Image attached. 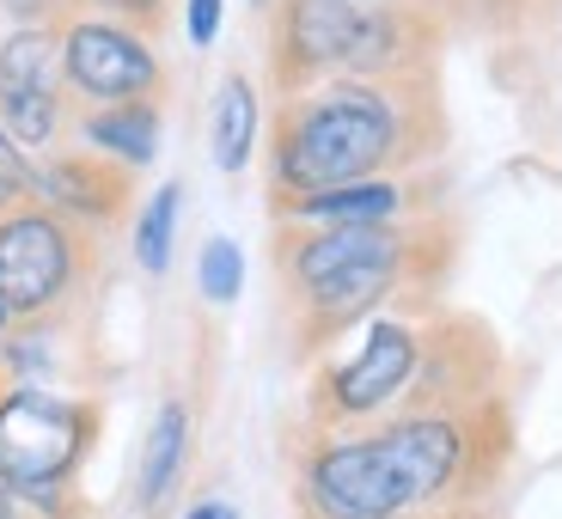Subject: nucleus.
<instances>
[{"instance_id": "0eeeda50", "label": "nucleus", "mask_w": 562, "mask_h": 519, "mask_svg": "<svg viewBox=\"0 0 562 519\" xmlns=\"http://www.w3.org/2000/svg\"><path fill=\"white\" fill-rule=\"evenodd\" d=\"M86 269V226L61 221L56 208H13L0 214V306L7 318L37 324L74 294Z\"/></svg>"}, {"instance_id": "ddd939ff", "label": "nucleus", "mask_w": 562, "mask_h": 519, "mask_svg": "<svg viewBox=\"0 0 562 519\" xmlns=\"http://www.w3.org/2000/svg\"><path fill=\"white\" fill-rule=\"evenodd\" d=\"M183 452H190V409L178 404V397H166L154 416V428H147V447H140V507L154 514V507H166V495L178 489V471H183Z\"/></svg>"}, {"instance_id": "a211bd4d", "label": "nucleus", "mask_w": 562, "mask_h": 519, "mask_svg": "<svg viewBox=\"0 0 562 519\" xmlns=\"http://www.w3.org/2000/svg\"><path fill=\"white\" fill-rule=\"evenodd\" d=\"M86 7H111V13H116V25L147 31V37H154V31L166 25V0H86Z\"/></svg>"}, {"instance_id": "423d86ee", "label": "nucleus", "mask_w": 562, "mask_h": 519, "mask_svg": "<svg viewBox=\"0 0 562 519\" xmlns=\"http://www.w3.org/2000/svg\"><path fill=\"white\" fill-rule=\"evenodd\" d=\"M422 354H428V330H422V324L380 318L349 361L318 373L312 404H306L312 435H349V428H367V421L392 416V404L416 385Z\"/></svg>"}, {"instance_id": "dca6fc26", "label": "nucleus", "mask_w": 562, "mask_h": 519, "mask_svg": "<svg viewBox=\"0 0 562 519\" xmlns=\"http://www.w3.org/2000/svg\"><path fill=\"white\" fill-rule=\"evenodd\" d=\"M196 281H202V300L233 306L239 287H245V251L233 239H209L202 245V263H196Z\"/></svg>"}, {"instance_id": "f3484780", "label": "nucleus", "mask_w": 562, "mask_h": 519, "mask_svg": "<svg viewBox=\"0 0 562 519\" xmlns=\"http://www.w3.org/2000/svg\"><path fill=\"white\" fill-rule=\"evenodd\" d=\"M31 202H37V166H31L25 147L0 128V214L31 208Z\"/></svg>"}, {"instance_id": "f257e3e1", "label": "nucleus", "mask_w": 562, "mask_h": 519, "mask_svg": "<svg viewBox=\"0 0 562 519\" xmlns=\"http://www.w3.org/2000/svg\"><path fill=\"white\" fill-rule=\"evenodd\" d=\"M440 140L435 86L416 80H330L318 92L281 99L269 135L276 196H312L342 183H373L392 166H416Z\"/></svg>"}, {"instance_id": "7ed1b4c3", "label": "nucleus", "mask_w": 562, "mask_h": 519, "mask_svg": "<svg viewBox=\"0 0 562 519\" xmlns=\"http://www.w3.org/2000/svg\"><path fill=\"white\" fill-rule=\"evenodd\" d=\"M435 25L416 7L355 0H281L276 7V86L300 99L318 80H416L428 74Z\"/></svg>"}, {"instance_id": "f03ea898", "label": "nucleus", "mask_w": 562, "mask_h": 519, "mask_svg": "<svg viewBox=\"0 0 562 519\" xmlns=\"http://www.w3.org/2000/svg\"><path fill=\"white\" fill-rule=\"evenodd\" d=\"M440 263L447 251L435 245V226H276V269L294 300V337L312 354Z\"/></svg>"}, {"instance_id": "b1692460", "label": "nucleus", "mask_w": 562, "mask_h": 519, "mask_svg": "<svg viewBox=\"0 0 562 519\" xmlns=\"http://www.w3.org/2000/svg\"><path fill=\"white\" fill-rule=\"evenodd\" d=\"M428 519H471V507H452V514H428Z\"/></svg>"}, {"instance_id": "6ab92c4d", "label": "nucleus", "mask_w": 562, "mask_h": 519, "mask_svg": "<svg viewBox=\"0 0 562 519\" xmlns=\"http://www.w3.org/2000/svg\"><path fill=\"white\" fill-rule=\"evenodd\" d=\"M221 13H226V0H190V7H183V25H190V43H196V49H209V43L221 37Z\"/></svg>"}, {"instance_id": "f8f14e48", "label": "nucleus", "mask_w": 562, "mask_h": 519, "mask_svg": "<svg viewBox=\"0 0 562 519\" xmlns=\"http://www.w3.org/2000/svg\"><path fill=\"white\" fill-rule=\"evenodd\" d=\"M80 135L99 147L104 159L116 166H154L159 154V104L154 99H135V104H99V111L80 116Z\"/></svg>"}, {"instance_id": "4468645a", "label": "nucleus", "mask_w": 562, "mask_h": 519, "mask_svg": "<svg viewBox=\"0 0 562 519\" xmlns=\"http://www.w3.org/2000/svg\"><path fill=\"white\" fill-rule=\"evenodd\" d=\"M257 123H263L257 86L245 80V74H226L221 92H214V159H221V171H245V166H251Z\"/></svg>"}, {"instance_id": "6e6552de", "label": "nucleus", "mask_w": 562, "mask_h": 519, "mask_svg": "<svg viewBox=\"0 0 562 519\" xmlns=\"http://www.w3.org/2000/svg\"><path fill=\"white\" fill-rule=\"evenodd\" d=\"M61 74L80 99L99 104L159 99V86H166V61L154 56V43L116 19H74L61 31Z\"/></svg>"}, {"instance_id": "39448f33", "label": "nucleus", "mask_w": 562, "mask_h": 519, "mask_svg": "<svg viewBox=\"0 0 562 519\" xmlns=\"http://www.w3.org/2000/svg\"><path fill=\"white\" fill-rule=\"evenodd\" d=\"M294 495L306 519H422L380 428L312 435L294 464Z\"/></svg>"}, {"instance_id": "393cba45", "label": "nucleus", "mask_w": 562, "mask_h": 519, "mask_svg": "<svg viewBox=\"0 0 562 519\" xmlns=\"http://www.w3.org/2000/svg\"><path fill=\"white\" fill-rule=\"evenodd\" d=\"M355 7H373V0H355Z\"/></svg>"}, {"instance_id": "20e7f679", "label": "nucleus", "mask_w": 562, "mask_h": 519, "mask_svg": "<svg viewBox=\"0 0 562 519\" xmlns=\"http://www.w3.org/2000/svg\"><path fill=\"white\" fill-rule=\"evenodd\" d=\"M99 428L104 409L92 397H61L25 380L0 385V483L31 514L68 519V495L86 452L99 447Z\"/></svg>"}, {"instance_id": "9d476101", "label": "nucleus", "mask_w": 562, "mask_h": 519, "mask_svg": "<svg viewBox=\"0 0 562 519\" xmlns=\"http://www.w3.org/2000/svg\"><path fill=\"white\" fill-rule=\"evenodd\" d=\"M128 196H135L128 166H116V159H104V154H56L37 171V202L56 208L61 221H74V226L123 221Z\"/></svg>"}, {"instance_id": "5701e85b", "label": "nucleus", "mask_w": 562, "mask_h": 519, "mask_svg": "<svg viewBox=\"0 0 562 519\" xmlns=\"http://www.w3.org/2000/svg\"><path fill=\"white\" fill-rule=\"evenodd\" d=\"M7 324L13 318H7V306H0V361H7Z\"/></svg>"}, {"instance_id": "2eb2a0df", "label": "nucleus", "mask_w": 562, "mask_h": 519, "mask_svg": "<svg viewBox=\"0 0 562 519\" xmlns=\"http://www.w3.org/2000/svg\"><path fill=\"white\" fill-rule=\"evenodd\" d=\"M178 202H183V183H166L147 196L140 208V226H135V263L147 275H166L171 269V233H178Z\"/></svg>"}, {"instance_id": "4be33fe9", "label": "nucleus", "mask_w": 562, "mask_h": 519, "mask_svg": "<svg viewBox=\"0 0 562 519\" xmlns=\"http://www.w3.org/2000/svg\"><path fill=\"white\" fill-rule=\"evenodd\" d=\"M0 519H25V507H19V495L0 483Z\"/></svg>"}, {"instance_id": "9b49d317", "label": "nucleus", "mask_w": 562, "mask_h": 519, "mask_svg": "<svg viewBox=\"0 0 562 519\" xmlns=\"http://www.w3.org/2000/svg\"><path fill=\"white\" fill-rule=\"evenodd\" d=\"M409 208H416V183L397 178L312 190V196H276V221L288 226H397Z\"/></svg>"}, {"instance_id": "aec40b11", "label": "nucleus", "mask_w": 562, "mask_h": 519, "mask_svg": "<svg viewBox=\"0 0 562 519\" xmlns=\"http://www.w3.org/2000/svg\"><path fill=\"white\" fill-rule=\"evenodd\" d=\"M0 7H7V13H13V19H25V25H43V19L56 25V19H61V7H68V0H0Z\"/></svg>"}, {"instance_id": "a878e982", "label": "nucleus", "mask_w": 562, "mask_h": 519, "mask_svg": "<svg viewBox=\"0 0 562 519\" xmlns=\"http://www.w3.org/2000/svg\"><path fill=\"white\" fill-rule=\"evenodd\" d=\"M257 7H269V0H257Z\"/></svg>"}, {"instance_id": "1a4fd4ad", "label": "nucleus", "mask_w": 562, "mask_h": 519, "mask_svg": "<svg viewBox=\"0 0 562 519\" xmlns=\"http://www.w3.org/2000/svg\"><path fill=\"white\" fill-rule=\"evenodd\" d=\"M61 31L19 25L0 43V128L19 147H49L61 135Z\"/></svg>"}, {"instance_id": "412c9836", "label": "nucleus", "mask_w": 562, "mask_h": 519, "mask_svg": "<svg viewBox=\"0 0 562 519\" xmlns=\"http://www.w3.org/2000/svg\"><path fill=\"white\" fill-rule=\"evenodd\" d=\"M183 519H239V514H233L226 501H196V507H190Z\"/></svg>"}]
</instances>
